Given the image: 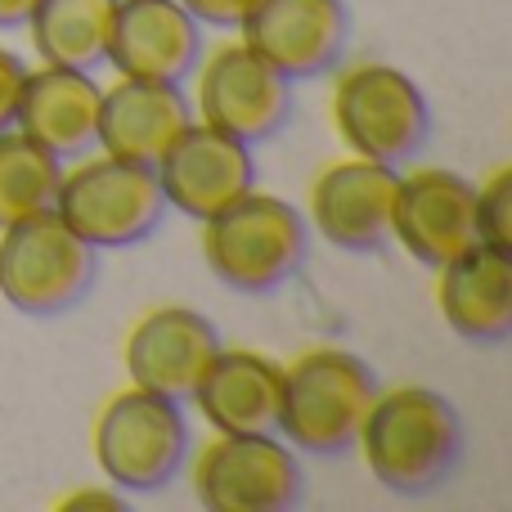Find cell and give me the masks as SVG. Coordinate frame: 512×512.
I'll return each mask as SVG.
<instances>
[{
	"label": "cell",
	"mask_w": 512,
	"mask_h": 512,
	"mask_svg": "<svg viewBox=\"0 0 512 512\" xmlns=\"http://www.w3.org/2000/svg\"><path fill=\"white\" fill-rule=\"evenodd\" d=\"M369 477L391 495L418 499L450 481L463 459V418L450 396L436 387H378L355 436Z\"/></svg>",
	"instance_id": "1"
},
{
	"label": "cell",
	"mask_w": 512,
	"mask_h": 512,
	"mask_svg": "<svg viewBox=\"0 0 512 512\" xmlns=\"http://www.w3.org/2000/svg\"><path fill=\"white\" fill-rule=\"evenodd\" d=\"M373 396H378V373L369 369V360L342 346H310L283 364L274 432L297 454L337 459L355 450Z\"/></svg>",
	"instance_id": "2"
},
{
	"label": "cell",
	"mask_w": 512,
	"mask_h": 512,
	"mask_svg": "<svg viewBox=\"0 0 512 512\" xmlns=\"http://www.w3.org/2000/svg\"><path fill=\"white\" fill-rule=\"evenodd\" d=\"M198 225H203V239H198L203 265L234 292L261 297V292L283 288L306 265V216L279 194L248 189Z\"/></svg>",
	"instance_id": "3"
},
{
	"label": "cell",
	"mask_w": 512,
	"mask_h": 512,
	"mask_svg": "<svg viewBox=\"0 0 512 512\" xmlns=\"http://www.w3.org/2000/svg\"><path fill=\"white\" fill-rule=\"evenodd\" d=\"M189 418L180 400L122 387L99 405L90 423V454L113 490L158 495L189 463Z\"/></svg>",
	"instance_id": "4"
},
{
	"label": "cell",
	"mask_w": 512,
	"mask_h": 512,
	"mask_svg": "<svg viewBox=\"0 0 512 512\" xmlns=\"http://www.w3.org/2000/svg\"><path fill=\"white\" fill-rule=\"evenodd\" d=\"M63 167L50 212L90 248H135L162 225L167 198L153 167L113 153H77Z\"/></svg>",
	"instance_id": "5"
},
{
	"label": "cell",
	"mask_w": 512,
	"mask_h": 512,
	"mask_svg": "<svg viewBox=\"0 0 512 512\" xmlns=\"http://www.w3.org/2000/svg\"><path fill=\"white\" fill-rule=\"evenodd\" d=\"M333 131L355 158L405 167L432 135V108L409 72L382 59L346 63L328 95Z\"/></svg>",
	"instance_id": "6"
},
{
	"label": "cell",
	"mask_w": 512,
	"mask_h": 512,
	"mask_svg": "<svg viewBox=\"0 0 512 512\" xmlns=\"http://www.w3.org/2000/svg\"><path fill=\"white\" fill-rule=\"evenodd\" d=\"M95 283V248L54 212L0 225V301L18 315H63Z\"/></svg>",
	"instance_id": "7"
},
{
	"label": "cell",
	"mask_w": 512,
	"mask_h": 512,
	"mask_svg": "<svg viewBox=\"0 0 512 512\" xmlns=\"http://www.w3.org/2000/svg\"><path fill=\"white\" fill-rule=\"evenodd\" d=\"M189 81L194 86L185 95L194 108V122L216 126L243 144L274 140L292 117V81L274 72L243 41H221L203 50Z\"/></svg>",
	"instance_id": "8"
},
{
	"label": "cell",
	"mask_w": 512,
	"mask_h": 512,
	"mask_svg": "<svg viewBox=\"0 0 512 512\" xmlns=\"http://www.w3.org/2000/svg\"><path fill=\"white\" fill-rule=\"evenodd\" d=\"M189 486L207 512H283L301 504L306 477L279 432H216L194 454Z\"/></svg>",
	"instance_id": "9"
},
{
	"label": "cell",
	"mask_w": 512,
	"mask_h": 512,
	"mask_svg": "<svg viewBox=\"0 0 512 512\" xmlns=\"http://www.w3.org/2000/svg\"><path fill=\"white\" fill-rule=\"evenodd\" d=\"M391 239L427 270L477 248V185L445 167H418L396 176Z\"/></svg>",
	"instance_id": "10"
},
{
	"label": "cell",
	"mask_w": 512,
	"mask_h": 512,
	"mask_svg": "<svg viewBox=\"0 0 512 512\" xmlns=\"http://www.w3.org/2000/svg\"><path fill=\"white\" fill-rule=\"evenodd\" d=\"M396 167L373 158H337L310 180L306 230L342 252H373L391 239V198Z\"/></svg>",
	"instance_id": "11"
},
{
	"label": "cell",
	"mask_w": 512,
	"mask_h": 512,
	"mask_svg": "<svg viewBox=\"0 0 512 512\" xmlns=\"http://www.w3.org/2000/svg\"><path fill=\"white\" fill-rule=\"evenodd\" d=\"M234 32L274 72L310 81L337 68L351 36V14L342 0H256Z\"/></svg>",
	"instance_id": "12"
},
{
	"label": "cell",
	"mask_w": 512,
	"mask_h": 512,
	"mask_svg": "<svg viewBox=\"0 0 512 512\" xmlns=\"http://www.w3.org/2000/svg\"><path fill=\"white\" fill-rule=\"evenodd\" d=\"M153 176H158L167 207H176L180 216H194V221H207L221 207H230L234 198L256 189L252 144L234 140L216 126L189 122L167 144V153L153 162Z\"/></svg>",
	"instance_id": "13"
},
{
	"label": "cell",
	"mask_w": 512,
	"mask_h": 512,
	"mask_svg": "<svg viewBox=\"0 0 512 512\" xmlns=\"http://www.w3.org/2000/svg\"><path fill=\"white\" fill-rule=\"evenodd\" d=\"M216 351H221V333L207 315L189 306H153L126 333L122 364L131 387L185 405Z\"/></svg>",
	"instance_id": "14"
},
{
	"label": "cell",
	"mask_w": 512,
	"mask_h": 512,
	"mask_svg": "<svg viewBox=\"0 0 512 512\" xmlns=\"http://www.w3.org/2000/svg\"><path fill=\"white\" fill-rule=\"evenodd\" d=\"M203 54V27L180 0H117L108 54L117 77L185 86Z\"/></svg>",
	"instance_id": "15"
},
{
	"label": "cell",
	"mask_w": 512,
	"mask_h": 512,
	"mask_svg": "<svg viewBox=\"0 0 512 512\" xmlns=\"http://www.w3.org/2000/svg\"><path fill=\"white\" fill-rule=\"evenodd\" d=\"M189 122H194V108H189L185 86L117 77L113 86H104V95H99L95 149L153 167Z\"/></svg>",
	"instance_id": "16"
},
{
	"label": "cell",
	"mask_w": 512,
	"mask_h": 512,
	"mask_svg": "<svg viewBox=\"0 0 512 512\" xmlns=\"http://www.w3.org/2000/svg\"><path fill=\"white\" fill-rule=\"evenodd\" d=\"M99 95H104V86L86 68H59V63L27 68L14 126L32 135L36 144H45L54 158L68 162L95 149Z\"/></svg>",
	"instance_id": "17"
},
{
	"label": "cell",
	"mask_w": 512,
	"mask_h": 512,
	"mask_svg": "<svg viewBox=\"0 0 512 512\" xmlns=\"http://www.w3.org/2000/svg\"><path fill=\"white\" fill-rule=\"evenodd\" d=\"M436 306L441 319L472 346H499L512 337V252L468 248L436 265Z\"/></svg>",
	"instance_id": "18"
},
{
	"label": "cell",
	"mask_w": 512,
	"mask_h": 512,
	"mask_svg": "<svg viewBox=\"0 0 512 512\" xmlns=\"http://www.w3.org/2000/svg\"><path fill=\"white\" fill-rule=\"evenodd\" d=\"M283 364L248 346H221L194 387V409L212 432H274Z\"/></svg>",
	"instance_id": "19"
},
{
	"label": "cell",
	"mask_w": 512,
	"mask_h": 512,
	"mask_svg": "<svg viewBox=\"0 0 512 512\" xmlns=\"http://www.w3.org/2000/svg\"><path fill=\"white\" fill-rule=\"evenodd\" d=\"M117 0H36L27 14V36L41 63L95 72L108 54Z\"/></svg>",
	"instance_id": "20"
},
{
	"label": "cell",
	"mask_w": 512,
	"mask_h": 512,
	"mask_svg": "<svg viewBox=\"0 0 512 512\" xmlns=\"http://www.w3.org/2000/svg\"><path fill=\"white\" fill-rule=\"evenodd\" d=\"M59 176L63 158H54L45 144H36L18 126H5L0 131V225L50 212Z\"/></svg>",
	"instance_id": "21"
},
{
	"label": "cell",
	"mask_w": 512,
	"mask_h": 512,
	"mask_svg": "<svg viewBox=\"0 0 512 512\" xmlns=\"http://www.w3.org/2000/svg\"><path fill=\"white\" fill-rule=\"evenodd\" d=\"M477 230L486 248L512 252V167H495L477 185Z\"/></svg>",
	"instance_id": "22"
},
{
	"label": "cell",
	"mask_w": 512,
	"mask_h": 512,
	"mask_svg": "<svg viewBox=\"0 0 512 512\" xmlns=\"http://www.w3.org/2000/svg\"><path fill=\"white\" fill-rule=\"evenodd\" d=\"M189 14L198 18V27H221V32H234V27L248 18V9L256 0H180Z\"/></svg>",
	"instance_id": "23"
},
{
	"label": "cell",
	"mask_w": 512,
	"mask_h": 512,
	"mask_svg": "<svg viewBox=\"0 0 512 512\" xmlns=\"http://www.w3.org/2000/svg\"><path fill=\"white\" fill-rule=\"evenodd\" d=\"M23 77H27V63L18 59L14 50L0 45V131L14 126V113H18V95H23Z\"/></svg>",
	"instance_id": "24"
},
{
	"label": "cell",
	"mask_w": 512,
	"mask_h": 512,
	"mask_svg": "<svg viewBox=\"0 0 512 512\" xmlns=\"http://www.w3.org/2000/svg\"><path fill=\"white\" fill-rule=\"evenodd\" d=\"M54 508L63 512H81V508H99V512H117L122 508V495L113 486H81V490H68Z\"/></svg>",
	"instance_id": "25"
},
{
	"label": "cell",
	"mask_w": 512,
	"mask_h": 512,
	"mask_svg": "<svg viewBox=\"0 0 512 512\" xmlns=\"http://www.w3.org/2000/svg\"><path fill=\"white\" fill-rule=\"evenodd\" d=\"M36 0H0V27H23Z\"/></svg>",
	"instance_id": "26"
}]
</instances>
